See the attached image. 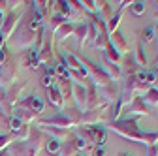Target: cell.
<instances>
[{
  "instance_id": "obj_1",
  "label": "cell",
  "mask_w": 158,
  "mask_h": 156,
  "mask_svg": "<svg viewBox=\"0 0 158 156\" xmlns=\"http://www.w3.org/2000/svg\"><path fill=\"white\" fill-rule=\"evenodd\" d=\"M42 145H44L42 135L32 132V135L27 141H15V143H11L6 149V154H10V156H38V152L42 150Z\"/></svg>"
},
{
  "instance_id": "obj_2",
  "label": "cell",
  "mask_w": 158,
  "mask_h": 156,
  "mask_svg": "<svg viewBox=\"0 0 158 156\" xmlns=\"http://www.w3.org/2000/svg\"><path fill=\"white\" fill-rule=\"evenodd\" d=\"M38 40V32H32L28 28V25H21L17 28V32H13V36L8 40V43L15 49H30L32 45H36Z\"/></svg>"
},
{
  "instance_id": "obj_3",
  "label": "cell",
  "mask_w": 158,
  "mask_h": 156,
  "mask_svg": "<svg viewBox=\"0 0 158 156\" xmlns=\"http://www.w3.org/2000/svg\"><path fill=\"white\" fill-rule=\"evenodd\" d=\"M17 77V66L13 60H8L0 66V88H10Z\"/></svg>"
},
{
  "instance_id": "obj_4",
  "label": "cell",
  "mask_w": 158,
  "mask_h": 156,
  "mask_svg": "<svg viewBox=\"0 0 158 156\" xmlns=\"http://www.w3.org/2000/svg\"><path fill=\"white\" fill-rule=\"evenodd\" d=\"M47 98H49V100H51V104H53V105H56L58 109L62 107L64 98H62V94H60V90H58V87H56V85H51V87L47 88Z\"/></svg>"
},
{
  "instance_id": "obj_5",
  "label": "cell",
  "mask_w": 158,
  "mask_h": 156,
  "mask_svg": "<svg viewBox=\"0 0 158 156\" xmlns=\"http://www.w3.org/2000/svg\"><path fill=\"white\" fill-rule=\"evenodd\" d=\"M42 128H44L47 133H51L56 141H64L68 135H70V130H68V128H55V126H42Z\"/></svg>"
},
{
  "instance_id": "obj_6",
  "label": "cell",
  "mask_w": 158,
  "mask_h": 156,
  "mask_svg": "<svg viewBox=\"0 0 158 156\" xmlns=\"http://www.w3.org/2000/svg\"><path fill=\"white\" fill-rule=\"evenodd\" d=\"M73 92H75L77 105H79V107H85V104H87V90H85V87H81V85H75Z\"/></svg>"
},
{
  "instance_id": "obj_7",
  "label": "cell",
  "mask_w": 158,
  "mask_h": 156,
  "mask_svg": "<svg viewBox=\"0 0 158 156\" xmlns=\"http://www.w3.org/2000/svg\"><path fill=\"white\" fill-rule=\"evenodd\" d=\"M128 111H130V115H134V113H137V115H145V113H147V109H145L141 98H135V100L128 105Z\"/></svg>"
},
{
  "instance_id": "obj_8",
  "label": "cell",
  "mask_w": 158,
  "mask_h": 156,
  "mask_svg": "<svg viewBox=\"0 0 158 156\" xmlns=\"http://www.w3.org/2000/svg\"><path fill=\"white\" fill-rule=\"evenodd\" d=\"M73 30H75V28H73V27H72L70 23H64V25H62L60 28L56 30V40H58V42H62L64 38H68V36H70V34H72Z\"/></svg>"
},
{
  "instance_id": "obj_9",
  "label": "cell",
  "mask_w": 158,
  "mask_h": 156,
  "mask_svg": "<svg viewBox=\"0 0 158 156\" xmlns=\"http://www.w3.org/2000/svg\"><path fill=\"white\" fill-rule=\"evenodd\" d=\"M64 23H68V21H66V15H62V13L53 15V17H51V21H49V25H51V28H53V30H58Z\"/></svg>"
},
{
  "instance_id": "obj_10",
  "label": "cell",
  "mask_w": 158,
  "mask_h": 156,
  "mask_svg": "<svg viewBox=\"0 0 158 156\" xmlns=\"http://www.w3.org/2000/svg\"><path fill=\"white\" fill-rule=\"evenodd\" d=\"M141 102H147L151 105H158V88H151L147 94H145V98Z\"/></svg>"
},
{
  "instance_id": "obj_11",
  "label": "cell",
  "mask_w": 158,
  "mask_h": 156,
  "mask_svg": "<svg viewBox=\"0 0 158 156\" xmlns=\"http://www.w3.org/2000/svg\"><path fill=\"white\" fill-rule=\"evenodd\" d=\"M75 38H77V42H79V45H85V38H87V27L85 25H79L75 30Z\"/></svg>"
},
{
  "instance_id": "obj_12",
  "label": "cell",
  "mask_w": 158,
  "mask_h": 156,
  "mask_svg": "<svg viewBox=\"0 0 158 156\" xmlns=\"http://www.w3.org/2000/svg\"><path fill=\"white\" fill-rule=\"evenodd\" d=\"M11 135L10 133H0V150H6L10 145H11Z\"/></svg>"
},
{
  "instance_id": "obj_13",
  "label": "cell",
  "mask_w": 158,
  "mask_h": 156,
  "mask_svg": "<svg viewBox=\"0 0 158 156\" xmlns=\"http://www.w3.org/2000/svg\"><path fill=\"white\" fill-rule=\"evenodd\" d=\"M123 8H124V6H123ZM123 8H121V10H118V11H117V13L111 17V23H109V32H113V30H115V27L118 25V21H121V13H123Z\"/></svg>"
},
{
  "instance_id": "obj_14",
  "label": "cell",
  "mask_w": 158,
  "mask_h": 156,
  "mask_svg": "<svg viewBox=\"0 0 158 156\" xmlns=\"http://www.w3.org/2000/svg\"><path fill=\"white\" fill-rule=\"evenodd\" d=\"M47 150H49L51 154L58 152V150H60V141H56V139H49V143H47Z\"/></svg>"
},
{
  "instance_id": "obj_15",
  "label": "cell",
  "mask_w": 158,
  "mask_h": 156,
  "mask_svg": "<svg viewBox=\"0 0 158 156\" xmlns=\"http://www.w3.org/2000/svg\"><path fill=\"white\" fill-rule=\"evenodd\" d=\"M132 11L137 13V15L143 13V11H145V4H143V2H134V4H132Z\"/></svg>"
},
{
  "instance_id": "obj_16",
  "label": "cell",
  "mask_w": 158,
  "mask_h": 156,
  "mask_svg": "<svg viewBox=\"0 0 158 156\" xmlns=\"http://www.w3.org/2000/svg\"><path fill=\"white\" fill-rule=\"evenodd\" d=\"M151 40H152V27H149V28H145V30H143V42H145V43H149Z\"/></svg>"
},
{
  "instance_id": "obj_17",
  "label": "cell",
  "mask_w": 158,
  "mask_h": 156,
  "mask_svg": "<svg viewBox=\"0 0 158 156\" xmlns=\"http://www.w3.org/2000/svg\"><path fill=\"white\" fill-rule=\"evenodd\" d=\"M42 81H44V85H45L47 88L53 85V79H51V75H49V73H45V75H44V79H42Z\"/></svg>"
},
{
  "instance_id": "obj_18",
  "label": "cell",
  "mask_w": 158,
  "mask_h": 156,
  "mask_svg": "<svg viewBox=\"0 0 158 156\" xmlns=\"http://www.w3.org/2000/svg\"><path fill=\"white\" fill-rule=\"evenodd\" d=\"M6 58H8V55H6V51L0 47V66H2L4 62H6Z\"/></svg>"
},
{
  "instance_id": "obj_19",
  "label": "cell",
  "mask_w": 158,
  "mask_h": 156,
  "mask_svg": "<svg viewBox=\"0 0 158 156\" xmlns=\"http://www.w3.org/2000/svg\"><path fill=\"white\" fill-rule=\"evenodd\" d=\"M94 156H104V149H94Z\"/></svg>"
},
{
  "instance_id": "obj_20",
  "label": "cell",
  "mask_w": 158,
  "mask_h": 156,
  "mask_svg": "<svg viewBox=\"0 0 158 156\" xmlns=\"http://www.w3.org/2000/svg\"><path fill=\"white\" fill-rule=\"evenodd\" d=\"M2 23H4V13L0 11V28H2Z\"/></svg>"
},
{
  "instance_id": "obj_21",
  "label": "cell",
  "mask_w": 158,
  "mask_h": 156,
  "mask_svg": "<svg viewBox=\"0 0 158 156\" xmlns=\"http://www.w3.org/2000/svg\"><path fill=\"white\" fill-rule=\"evenodd\" d=\"M156 156H158V154H156Z\"/></svg>"
}]
</instances>
